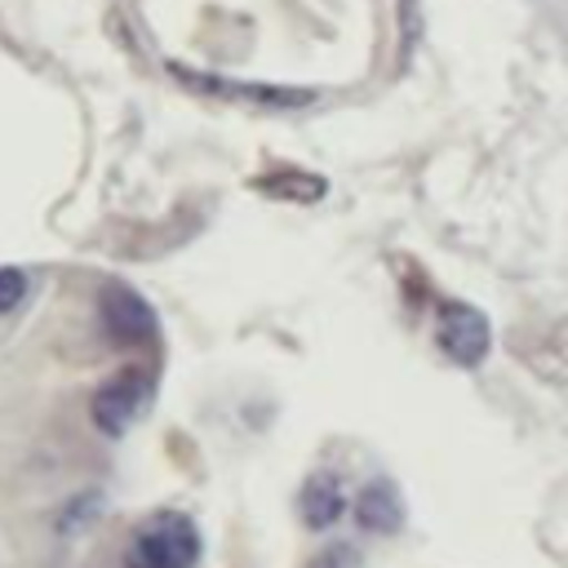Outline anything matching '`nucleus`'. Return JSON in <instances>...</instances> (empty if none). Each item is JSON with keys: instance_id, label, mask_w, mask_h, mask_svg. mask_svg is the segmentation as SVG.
<instances>
[{"instance_id": "obj_6", "label": "nucleus", "mask_w": 568, "mask_h": 568, "mask_svg": "<svg viewBox=\"0 0 568 568\" xmlns=\"http://www.w3.org/2000/svg\"><path fill=\"white\" fill-rule=\"evenodd\" d=\"M297 515H302V524H306L311 532L333 528V524L346 515V488H342V479H337L333 470H315V475L302 484V493H297Z\"/></svg>"}, {"instance_id": "obj_7", "label": "nucleus", "mask_w": 568, "mask_h": 568, "mask_svg": "<svg viewBox=\"0 0 568 568\" xmlns=\"http://www.w3.org/2000/svg\"><path fill=\"white\" fill-rule=\"evenodd\" d=\"M399 519H404V506H399V493L390 479H368L355 493V524L364 532H395Z\"/></svg>"}, {"instance_id": "obj_10", "label": "nucleus", "mask_w": 568, "mask_h": 568, "mask_svg": "<svg viewBox=\"0 0 568 568\" xmlns=\"http://www.w3.org/2000/svg\"><path fill=\"white\" fill-rule=\"evenodd\" d=\"M306 568H359V555H355V546L333 541V546H324Z\"/></svg>"}, {"instance_id": "obj_9", "label": "nucleus", "mask_w": 568, "mask_h": 568, "mask_svg": "<svg viewBox=\"0 0 568 568\" xmlns=\"http://www.w3.org/2000/svg\"><path fill=\"white\" fill-rule=\"evenodd\" d=\"M27 297V275L18 266H0V315Z\"/></svg>"}, {"instance_id": "obj_5", "label": "nucleus", "mask_w": 568, "mask_h": 568, "mask_svg": "<svg viewBox=\"0 0 568 568\" xmlns=\"http://www.w3.org/2000/svg\"><path fill=\"white\" fill-rule=\"evenodd\" d=\"M173 80H182L186 89L195 93H209V98H222V102H253V106H271V111H288V106H306L315 93L311 89H275V84H240V80H222V75H204L195 67H169Z\"/></svg>"}, {"instance_id": "obj_2", "label": "nucleus", "mask_w": 568, "mask_h": 568, "mask_svg": "<svg viewBox=\"0 0 568 568\" xmlns=\"http://www.w3.org/2000/svg\"><path fill=\"white\" fill-rule=\"evenodd\" d=\"M146 404H151V373L133 364V368L111 373V377L93 390L89 413H93V426H98L102 435H124V430L146 413Z\"/></svg>"}, {"instance_id": "obj_4", "label": "nucleus", "mask_w": 568, "mask_h": 568, "mask_svg": "<svg viewBox=\"0 0 568 568\" xmlns=\"http://www.w3.org/2000/svg\"><path fill=\"white\" fill-rule=\"evenodd\" d=\"M98 315H102V328H106L120 346H142V342L155 337V311H151V302H146L138 288L120 284V280L102 284V293H98Z\"/></svg>"}, {"instance_id": "obj_3", "label": "nucleus", "mask_w": 568, "mask_h": 568, "mask_svg": "<svg viewBox=\"0 0 568 568\" xmlns=\"http://www.w3.org/2000/svg\"><path fill=\"white\" fill-rule=\"evenodd\" d=\"M435 346H439L453 364L475 368V364H484V355H488V346H493V328H488V320H484L479 306L448 297V302L435 306Z\"/></svg>"}, {"instance_id": "obj_1", "label": "nucleus", "mask_w": 568, "mask_h": 568, "mask_svg": "<svg viewBox=\"0 0 568 568\" xmlns=\"http://www.w3.org/2000/svg\"><path fill=\"white\" fill-rule=\"evenodd\" d=\"M195 564H200V528L182 510L146 515L124 546V568H195Z\"/></svg>"}, {"instance_id": "obj_8", "label": "nucleus", "mask_w": 568, "mask_h": 568, "mask_svg": "<svg viewBox=\"0 0 568 568\" xmlns=\"http://www.w3.org/2000/svg\"><path fill=\"white\" fill-rule=\"evenodd\" d=\"M262 195L271 200H297V204H311L324 195V178L320 173H306V169H275V173H257L253 182Z\"/></svg>"}]
</instances>
